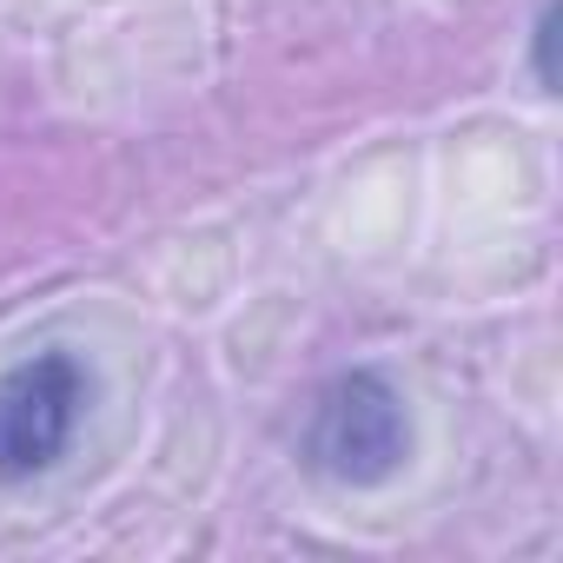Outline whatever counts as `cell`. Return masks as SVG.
<instances>
[{
    "mask_svg": "<svg viewBox=\"0 0 563 563\" xmlns=\"http://www.w3.org/2000/svg\"><path fill=\"white\" fill-rule=\"evenodd\" d=\"M411 457V411L398 398V385L372 365L339 372L319 398H312V424H306V464L345 490H372L385 477H398Z\"/></svg>",
    "mask_w": 563,
    "mask_h": 563,
    "instance_id": "cell-1",
    "label": "cell"
},
{
    "mask_svg": "<svg viewBox=\"0 0 563 563\" xmlns=\"http://www.w3.org/2000/svg\"><path fill=\"white\" fill-rule=\"evenodd\" d=\"M93 378L74 352H34L0 372V484L54 471L87 418Z\"/></svg>",
    "mask_w": 563,
    "mask_h": 563,
    "instance_id": "cell-2",
    "label": "cell"
},
{
    "mask_svg": "<svg viewBox=\"0 0 563 563\" xmlns=\"http://www.w3.org/2000/svg\"><path fill=\"white\" fill-rule=\"evenodd\" d=\"M550 27H556V14L543 8V14H537V80H543V87L556 80V74H550Z\"/></svg>",
    "mask_w": 563,
    "mask_h": 563,
    "instance_id": "cell-3",
    "label": "cell"
}]
</instances>
